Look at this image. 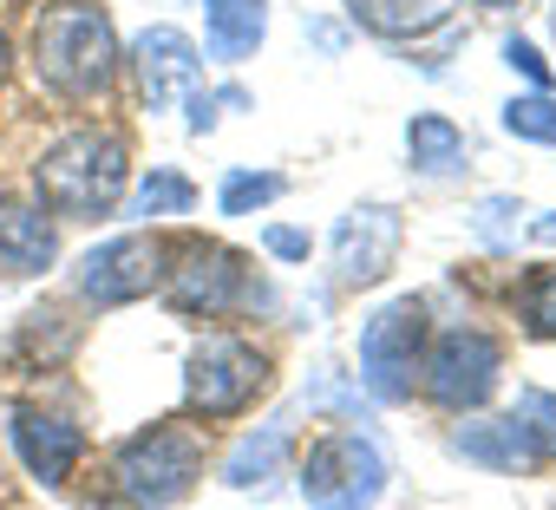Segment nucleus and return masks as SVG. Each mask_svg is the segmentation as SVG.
<instances>
[{
    "instance_id": "11",
    "label": "nucleus",
    "mask_w": 556,
    "mask_h": 510,
    "mask_svg": "<svg viewBox=\"0 0 556 510\" xmlns=\"http://www.w3.org/2000/svg\"><path fill=\"white\" fill-rule=\"evenodd\" d=\"M60 263V229L40 203L0 196V276H47Z\"/></svg>"
},
{
    "instance_id": "14",
    "label": "nucleus",
    "mask_w": 556,
    "mask_h": 510,
    "mask_svg": "<svg viewBox=\"0 0 556 510\" xmlns=\"http://www.w3.org/2000/svg\"><path fill=\"white\" fill-rule=\"evenodd\" d=\"M452 8H458V0H348V14L367 34H380V40H419L432 27H445Z\"/></svg>"
},
{
    "instance_id": "23",
    "label": "nucleus",
    "mask_w": 556,
    "mask_h": 510,
    "mask_svg": "<svg viewBox=\"0 0 556 510\" xmlns=\"http://www.w3.org/2000/svg\"><path fill=\"white\" fill-rule=\"evenodd\" d=\"M530 235H536V242H556V216H536V222H530Z\"/></svg>"
},
{
    "instance_id": "4",
    "label": "nucleus",
    "mask_w": 556,
    "mask_h": 510,
    "mask_svg": "<svg viewBox=\"0 0 556 510\" xmlns=\"http://www.w3.org/2000/svg\"><path fill=\"white\" fill-rule=\"evenodd\" d=\"M262 386H268V360L249 347V341H236V334H210L197 354H190V367H184V406H190V419H236V412H249L255 399H262Z\"/></svg>"
},
{
    "instance_id": "5",
    "label": "nucleus",
    "mask_w": 556,
    "mask_h": 510,
    "mask_svg": "<svg viewBox=\"0 0 556 510\" xmlns=\"http://www.w3.org/2000/svg\"><path fill=\"white\" fill-rule=\"evenodd\" d=\"M497 373H504V347H497V334H484V328H452V334H439V341L426 347V360H419V386H426V399L445 406V412H478V406L497 393Z\"/></svg>"
},
{
    "instance_id": "20",
    "label": "nucleus",
    "mask_w": 556,
    "mask_h": 510,
    "mask_svg": "<svg viewBox=\"0 0 556 510\" xmlns=\"http://www.w3.org/2000/svg\"><path fill=\"white\" fill-rule=\"evenodd\" d=\"M275 196H282V177H249V170H236V177L223 183V216H242V209L275 203Z\"/></svg>"
},
{
    "instance_id": "24",
    "label": "nucleus",
    "mask_w": 556,
    "mask_h": 510,
    "mask_svg": "<svg viewBox=\"0 0 556 510\" xmlns=\"http://www.w3.org/2000/svg\"><path fill=\"white\" fill-rule=\"evenodd\" d=\"M8 73H14V47H8V34H0V86H8Z\"/></svg>"
},
{
    "instance_id": "10",
    "label": "nucleus",
    "mask_w": 556,
    "mask_h": 510,
    "mask_svg": "<svg viewBox=\"0 0 556 510\" xmlns=\"http://www.w3.org/2000/svg\"><path fill=\"white\" fill-rule=\"evenodd\" d=\"M400 255V216L387 203H367V209H348L341 229H334V269L348 289H374Z\"/></svg>"
},
{
    "instance_id": "3",
    "label": "nucleus",
    "mask_w": 556,
    "mask_h": 510,
    "mask_svg": "<svg viewBox=\"0 0 556 510\" xmlns=\"http://www.w3.org/2000/svg\"><path fill=\"white\" fill-rule=\"evenodd\" d=\"M203 451L210 445H203V425L197 419H164V425H151V432H138V438L118 445L112 477H118V490L138 510H170L203 477Z\"/></svg>"
},
{
    "instance_id": "1",
    "label": "nucleus",
    "mask_w": 556,
    "mask_h": 510,
    "mask_svg": "<svg viewBox=\"0 0 556 510\" xmlns=\"http://www.w3.org/2000/svg\"><path fill=\"white\" fill-rule=\"evenodd\" d=\"M34 190H40V209L47 216H66V222H99L125 203L131 190V151L118 131H99V125H79L66 131L60 144H47V157L34 164Z\"/></svg>"
},
{
    "instance_id": "17",
    "label": "nucleus",
    "mask_w": 556,
    "mask_h": 510,
    "mask_svg": "<svg viewBox=\"0 0 556 510\" xmlns=\"http://www.w3.org/2000/svg\"><path fill=\"white\" fill-rule=\"evenodd\" d=\"M517 315H523V328H530V334L556 341V263L523 276V289H517Z\"/></svg>"
},
{
    "instance_id": "22",
    "label": "nucleus",
    "mask_w": 556,
    "mask_h": 510,
    "mask_svg": "<svg viewBox=\"0 0 556 510\" xmlns=\"http://www.w3.org/2000/svg\"><path fill=\"white\" fill-rule=\"evenodd\" d=\"M262 242H268V255H282V263H308V235L302 229H268Z\"/></svg>"
},
{
    "instance_id": "18",
    "label": "nucleus",
    "mask_w": 556,
    "mask_h": 510,
    "mask_svg": "<svg viewBox=\"0 0 556 510\" xmlns=\"http://www.w3.org/2000/svg\"><path fill=\"white\" fill-rule=\"evenodd\" d=\"M504 131L523 138V144H556V99H549V92L510 99V105H504Z\"/></svg>"
},
{
    "instance_id": "7",
    "label": "nucleus",
    "mask_w": 556,
    "mask_h": 510,
    "mask_svg": "<svg viewBox=\"0 0 556 510\" xmlns=\"http://www.w3.org/2000/svg\"><path fill=\"white\" fill-rule=\"evenodd\" d=\"M164 302L177 315H190V321L197 315L216 321V315H229V308L249 302V263H242L236 248H223V242H184V248H170Z\"/></svg>"
},
{
    "instance_id": "19",
    "label": "nucleus",
    "mask_w": 556,
    "mask_h": 510,
    "mask_svg": "<svg viewBox=\"0 0 556 510\" xmlns=\"http://www.w3.org/2000/svg\"><path fill=\"white\" fill-rule=\"evenodd\" d=\"M190 203H197V183L177 177V170H151L138 183V216H184Z\"/></svg>"
},
{
    "instance_id": "25",
    "label": "nucleus",
    "mask_w": 556,
    "mask_h": 510,
    "mask_svg": "<svg viewBox=\"0 0 556 510\" xmlns=\"http://www.w3.org/2000/svg\"><path fill=\"white\" fill-rule=\"evenodd\" d=\"M478 8H517V0H478Z\"/></svg>"
},
{
    "instance_id": "8",
    "label": "nucleus",
    "mask_w": 556,
    "mask_h": 510,
    "mask_svg": "<svg viewBox=\"0 0 556 510\" xmlns=\"http://www.w3.org/2000/svg\"><path fill=\"white\" fill-rule=\"evenodd\" d=\"M387 490V464L361 432H328L302 464V497L315 510H374Z\"/></svg>"
},
{
    "instance_id": "12",
    "label": "nucleus",
    "mask_w": 556,
    "mask_h": 510,
    "mask_svg": "<svg viewBox=\"0 0 556 510\" xmlns=\"http://www.w3.org/2000/svg\"><path fill=\"white\" fill-rule=\"evenodd\" d=\"M138 73H144V99L151 112H164L177 92H197V47L177 27H151L138 40Z\"/></svg>"
},
{
    "instance_id": "2",
    "label": "nucleus",
    "mask_w": 556,
    "mask_h": 510,
    "mask_svg": "<svg viewBox=\"0 0 556 510\" xmlns=\"http://www.w3.org/2000/svg\"><path fill=\"white\" fill-rule=\"evenodd\" d=\"M118 34L92 0H53L34 21V73L60 99H99L118 73Z\"/></svg>"
},
{
    "instance_id": "15",
    "label": "nucleus",
    "mask_w": 556,
    "mask_h": 510,
    "mask_svg": "<svg viewBox=\"0 0 556 510\" xmlns=\"http://www.w3.org/2000/svg\"><path fill=\"white\" fill-rule=\"evenodd\" d=\"M262 27H268L262 0H210V53H216V60L255 53V47H262Z\"/></svg>"
},
{
    "instance_id": "21",
    "label": "nucleus",
    "mask_w": 556,
    "mask_h": 510,
    "mask_svg": "<svg viewBox=\"0 0 556 510\" xmlns=\"http://www.w3.org/2000/svg\"><path fill=\"white\" fill-rule=\"evenodd\" d=\"M504 60H510V66H517L536 92H549V66L536 60V47H530V40H510V47H504Z\"/></svg>"
},
{
    "instance_id": "6",
    "label": "nucleus",
    "mask_w": 556,
    "mask_h": 510,
    "mask_svg": "<svg viewBox=\"0 0 556 510\" xmlns=\"http://www.w3.org/2000/svg\"><path fill=\"white\" fill-rule=\"evenodd\" d=\"M426 334H432V321H426V302H419V295L387 302V308L361 328V373H367V386H374L380 399H406V393H413L419 360H426Z\"/></svg>"
},
{
    "instance_id": "9",
    "label": "nucleus",
    "mask_w": 556,
    "mask_h": 510,
    "mask_svg": "<svg viewBox=\"0 0 556 510\" xmlns=\"http://www.w3.org/2000/svg\"><path fill=\"white\" fill-rule=\"evenodd\" d=\"M164 269H170V242L157 229L151 235H112L79 263V295L99 308H125V302H144L151 289H164Z\"/></svg>"
},
{
    "instance_id": "13",
    "label": "nucleus",
    "mask_w": 556,
    "mask_h": 510,
    "mask_svg": "<svg viewBox=\"0 0 556 510\" xmlns=\"http://www.w3.org/2000/svg\"><path fill=\"white\" fill-rule=\"evenodd\" d=\"M14 445H21L27 471L47 477V484H66L73 464H79V451H86L79 425H66V419H53V412H21V419H14Z\"/></svg>"
},
{
    "instance_id": "16",
    "label": "nucleus",
    "mask_w": 556,
    "mask_h": 510,
    "mask_svg": "<svg viewBox=\"0 0 556 510\" xmlns=\"http://www.w3.org/2000/svg\"><path fill=\"white\" fill-rule=\"evenodd\" d=\"M406 151H413V164H419L426 177H445V170L465 164V131H458L445 112H419V118L406 125Z\"/></svg>"
}]
</instances>
